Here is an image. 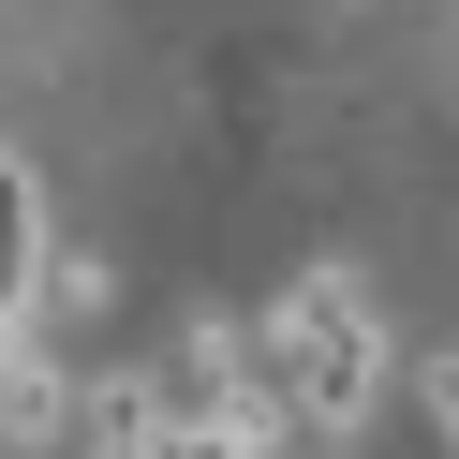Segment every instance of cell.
Instances as JSON below:
<instances>
[{
	"label": "cell",
	"mask_w": 459,
	"mask_h": 459,
	"mask_svg": "<svg viewBox=\"0 0 459 459\" xmlns=\"http://www.w3.org/2000/svg\"><path fill=\"white\" fill-rule=\"evenodd\" d=\"M370 370H385V311H370L341 267H311L297 297H267V385H281V415H311L326 445H356L370 429Z\"/></svg>",
	"instance_id": "6da1fadb"
},
{
	"label": "cell",
	"mask_w": 459,
	"mask_h": 459,
	"mask_svg": "<svg viewBox=\"0 0 459 459\" xmlns=\"http://www.w3.org/2000/svg\"><path fill=\"white\" fill-rule=\"evenodd\" d=\"M415 400H429V429H445V459H459V356H429V385H415Z\"/></svg>",
	"instance_id": "7a4b0ae2"
},
{
	"label": "cell",
	"mask_w": 459,
	"mask_h": 459,
	"mask_svg": "<svg viewBox=\"0 0 459 459\" xmlns=\"http://www.w3.org/2000/svg\"><path fill=\"white\" fill-rule=\"evenodd\" d=\"M326 459H356V445H326Z\"/></svg>",
	"instance_id": "3957f363"
}]
</instances>
